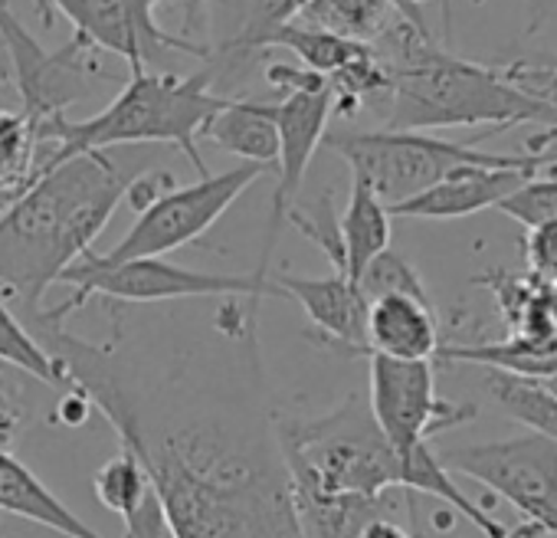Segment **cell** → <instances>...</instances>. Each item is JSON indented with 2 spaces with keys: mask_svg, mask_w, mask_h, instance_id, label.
Here are the masks:
<instances>
[{
  "mask_svg": "<svg viewBox=\"0 0 557 538\" xmlns=\"http://www.w3.org/2000/svg\"><path fill=\"white\" fill-rule=\"evenodd\" d=\"M256 309L220 306L213 335L86 342L30 313L70 391L96 404L145 469L171 538H302L256 339Z\"/></svg>",
  "mask_w": 557,
  "mask_h": 538,
  "instance_id": "1",
  "label": "cell"
},
{
  "mask_svg": "<svg viewBox=\"0 0 557 538\" xmlns=\"http://www.w3.org/2000/svg\"><path fill=\"white\" fill-rule=\"evenodd\" d=\"M135 178L109 151H83L40 171L0 210V293L37 313L47 290L92 249Z\"/></svg>",
  "mask_w": 557,
  "mask_h": 538,
  "instance_id": "2",
  "label": "cell"
},
{
  "mask_svg": "<svg viewBox=\"0 0 557 538\" xmlns=\"http://www.w3.org/2000/svg\"><path fill=\"white\" fill-rule=\"evenodd\" d=\"M377 60L391 73L387 132H430L466 125H550L557 129V106L521 89L505 70H488L459 60L433 44L430 30L397 17L374 44Z\"/></svg>",
  "mask_w": 557,
  "mask_h": 538,
  "instance_id": "3",
  "label": "cell"
},
{
  "mask_svg": "<svg viewBox=\"0 0 557 538\" xmlns=\"http://www.w3.org/2000/svg\"><path fill=\"white\" fill-rule=\"evenodd\" d=\"M210 86L213 70L197 76L148 70L132 73L125 89L92 119H57L40 129V145L47 155L40 158L37 174L83 151H109L119 145H174L190 158L197 174L207 178L210 171L197 151V138L226 106V96H216Z\"/></svg>",
  "mask_w": 557,
  "mask_h": 538,
  "instance_id": "4",
  "label": "cell"
},
{
  "mask_svg": "<svg viewBox=\"0 0 557 538\" xmlns=\"http://www.w3.org/2000/svg\"><path fill=\"white\" fill-rule=\"evenodd\" d=\"M286 469L322 492L387 496L400 486V456L361 398H348L315 420L278 417Z\"/></svg>",
  "mask_w": 557,
  "mask_h": 538,
  "instance_id": "5",
  "label": "cell"
},
{
  "mask_svg": "<svg viewBox=\"0 0 557 538\" xmlns=\"http://www.w3.org/2000/svg\"><path fill=\"white\" fill-rule=\"evenodd\" d=\"M351 168V178L368 184L384 207H397L459 168H528L541 171L557 164V151L498 155L475 145L433 138L426 132H335L325 142Z\"/></svg>",
  "mask_w": 557,
  "mask_h": 538,
  "instance_id": "6",
  "label": "cell"
},
{
  "mask_svg": "<svg viewBox=\"0 0 557 538\" xmlns=\"http://www.w3.org/2000/svg\"><path fill=\"white\" fill-rule=\"evenodd\" d=\"M60 283L73 286L70 299L53 309H37L50 322H66V316L79 313L92 296L119 299V303H171V299H249L259 306L265 296L286 299L272 280H259L252 273L226 277L203 273V269H184L168 259H128V262H102L96 249L83 253ZM30 316V313H27Z\"/></svg>",
  "mask_w": 557,
  "mask_h": 538,
  "instance_id": "7",
  "label": "cell"
},
{
  "mask_svg": "<svg viewBox=\"0 0 557 538\" xmlns=\"http://www.w3.org/2000/svg\"><path fill=\"white\" fill-rule=\"evenodd\" d=\"M265 83L283 93V99L272 102L275 129H278V181L272 191V210H269V230L262 243V256L252 269V277L269 280V259L275 249V240L283 233V223L293 210V200L309 174V164L325 142L329 119L335 112V93L329 80L309 73L306 66L289 63H272L265 70Z\"/></svg>",
  "mask_w": 557,
  "mask_h": 538,
  "instance_id": "8",
  "label": "cell"
},
{
  "mask_svg": "<svg viewBox=\"0 0 557 538\" xmlns=\"http://www.w3.org/2000/svg\"><path fill=\"white\" fill-rule=\"evenodd\" d=\"M436 456L449 473L479 479L511 502L537 538H557V443L528 430L508 440L453 447Z\"/></svg>",
  "mask_w": 557,
  "mask_h": 538,
  "instance_id": "9",
  "label": "cell"
},
{
  "mask_svg": "<svg viewBox=\"0 0 557 538\" xmlns=\"http://www.w3.org/2000/svg\"><path fill=\"white\" fill-rule=\"evenodd\" d=\"M262 171L265 168L259 164H239L223 174H207L187 187L164 191L138 213V220L109 253H99L102 262L164 259L171 249L200 240L233 207V200L262 178Z\"/></svg>",
  "mask_w": 557,
  "mask_h": 538,
  "instance_id": "10",
  "label": "cell"
},
{
  "mask_svg": "<svg viewBox=\"0 0 557 538\" xmlns=\"http://www.w3.org/2000/svg\"><path fill=\"white\" fill-rule=\"evenodd\" d=\"M368 365H371L368 407L397 456H407L420 443H430L433 433L475 417L472 407L443 401L436 394L433 362H397L384 355H368Z\"/></svg>",
  "mask_w": 557,
  "mask_h": 538,
  "instance_id": "11",
  "label": "cell"
},
{
  "mask_svg": "<svg viewBox=\"0 0 557 538\" xmlns=\"http://www.w3.org/2000/svg\"><path fill=\"white\" fill-rule=\"evenodd\" d=\"M0 47L8 53L11 76L24 99V115L37 132L66 119V109L89 93V76L96 73V63L86 60L89 47L79 37L63 50L40 47L8 0H0Z\"/></svg>",
  "mask_w": 557,
  "mask_h": 538,
  "instance_id": "12",
  "label": "cell"
},
{
  "mask_svg": "<svg viewBox=\"0 0 557 538\" xmlns=\"http://www.w3.org/2000/svg\"><path fill=\"white\" fill-rule=\"evenodd\" d=\"M174 0H37L40 14L50 24V8L60 11L86 47L119 53L132 73H141L145 63L158 53H187L197 60H213V50L197 47L184 37L168 34L154 21V8Z\"/></svg>",
  "mask_w": 557,
  "mask_h": 538,
  "instance_id": "13",
  "label": "cell"
},
{
  "mask_svg": "<svg viewBox=\"0 0 557 538\" xmlns=\"http://www.w3.org/2000/svg\"><path fill=\"white\" fill-rule=\"evenodd\" d=\"M275 286L283 290V296H293L309 322L319 329V342L345 352V355H368L364 342V309L368 303L361 299L358 286L342 277H293V273H278Z\"/></svg>",
  "mask_w": 557,
  "mask_h": 538,
  "instance_id": "14",
  "label": "cell"
},
{
  "mask_svg": "<svg viewBox=\"0 0 557 538\" xmlns=\"http://www.w3.org/2000/svg\"><path fill=\"white\" fill-rule=\"evenodd\" d=\"M537 171H528V168H459L446 174L440 184H433L430 191L387 210L391 217H407V220L472 217L479 210L498 207L515 187H521Z\"/></svg>",
  "mask_w": 557,
  "mask_h": 538,
  "instance_id": "15",
  "label": "cell"
},
{
  "mask_svg": "<svg viewBox=\"0 0 557 538\" xmlns=\"http://www.w3.org/2000/svg\"><path fill=\"white\" fill-rule=\"evenodd\" d=\"M368 355L397 362H433L440 352V322L430 299L387 293L364 309Z\"/></svg>",
  "mask_w": 557,
  "mask_h": 538,
  "instance_id": "16",
  "label": "cell"
},
{
  "mask_svg": "<svg viewBox=\"0 0 557 538\" xmlns=\"http://www.w3.org/2000/svg\"><path fill=\"white\" fill-rule=\"evenodd\" d=\"M0 512H11L34 525H44L63 538H106L92 525H86L57 492L40 482L8 447H0Z\"/></svg>",
  "mask_w": 557,
  "mask_h": 538,
  "instance_id": "17",
  "label": "cell"
},
{
  "mask_svg": "<svg viewBox=\"0 0 557 538\" xmlns=\"http://www.w3.org/2000/svg\"><path fill=\"white\" fill-rule=\"evenodd\" d=\"M302 538H358L368 522L387 515V496L322 492L289 476Z\"/></svg>",
  "mask_w": 557,
  "mask_h": 538,
  "instance_id": "18",
  "label": "cell"
},
{
  "mask_svg": "<svg viewBox=\"0 0 557 538\" xmlns=\"http://www.w3.org/2000/svg\"><path fill=\"white\" fill-rule=\"evenodd\" d=\"M200 138L213 142L243 164L269 168L278 161V129L272 102L259 99H226V106L207 122Z\"/></svg>",
  "mask_w": 557,
  "mask_h": 538,
  "instance_id": "19",
  "label": "cell"
},
{
  "mask_svg": "<svg viewBox=\"0 0 557 538\" xmlns=\"http://www.w3.org/2000/svg\"><path fill=\"white\" fill-rule=\"evenodd\" d=\"M391 210L377 200V194L351 178V197L345 213L338 217L342 249H345V277L358 283L374 256L391 249Z\"/></svg>",
  "mask_w": 557,
  "mask_h": 538,
  "instance_id": "20",
  "label": "cell"
},
{
  "mask_svg": "<svg viewBox=\"0 0 557 538\" xmlns=\"http://www.w3.org/2000/svg\"><path fill=\"white\" fill-rule=\"evenodd\" d=\"M400 489L407 492H426L436 496L440 502H446L449 509H456L459 515H466L485 538H508V528L488 515V509H479L453 479V473L440 463V456L430 450V443H420L417 450H410L407 456H400Z\"/></svg>",
  "mask_w": 557,
  "mask_h": 538,
  "instance_id": "21",
  "label": "cell"
},
{
  "mask_svg": "<svg viewBox=\"0 0 557 538\" xmlns=\"http://www.w3.org/2000/svg\"><path fill=\"white\" fill-rule=\"evenodd\" d=\"M397 17H404L394 0H302L293 21L338 34L345 40L374 44Z\"/></svg>",
  "mask_w": 557,
  "mask_h": 538,
  "instance_id": "22",
  "label": "cell"
},
{
  "mask_svg": "<svg viewBox=\"0 0 557 538\" xmlns=\"http://www.w3.org/2000/svg\"><path fill=\"white\" fill-rule=\"evenodd\" d=\"M259 47H283V50H293L302 66L322 80H332L335 73H342L345 66H351L355 60H361L371 44H358V40H345L338 34H329V30H319V27H309L302 21H286L272 27Z\"/></svg>",
  "mask_w": 557,
  "mask_h": 538,
  "instance_id": "23",
  "label": "cell"
},
{
  "mask_svg": "<svg viewBox=\"0 0 557 538\" xmlns=\"http://www.w3.org/2000/svg\"><path fill=\"white\" fill-rule=\"evenodd\" d=\"M485 391L515 424H524L531 433L557 443V394L550 388H544L534 378H518V375L488 368Z\"/></svg>",
  "mask_w": 557,
  "mask_h": 538,
  "instance_id": "24",
  "label": "cell"
},
{
  "mask_svg": "<svg viewBox=\"0 0 557 538\" xmlns=\"http://www.w3.org/2000/svg\"><path fill=\"white\" fill-rule=\"evenodd\" d=\"M40 151V132L27 115L0 109V204L4 207L34 184Z\"/></svg>",
  "mask_w": 557,
  "mask_h": 538,
  "instance_id": "25",
  "label": "cell"
},
{
  "mask_svg": "<svg viewBox=\"0 0 557 538\" xmlns=\"http://www.w3.org/2000/svg\"><path fill=\"white\" fill-rule=\"evenodd\" d=\"M0 362L21 368L24 375L37 378L47 388H70L63 368L37 342V335L24 326V319L14 316V309L4 299V293H0Z\"/></svg>",
  "mask_w": 557,
  "mask_h": 538,
  "instance_id": "26",
  "label": "cell"
},
{
  "mask_svg": "<svg viewBox=\"0 0 557 538\" xmlns=\"http://www.w3.org/2000/svg\"><path fill=\"white\" fill-rule=\"evenodd\" d=\"M96 496L106 509H112L115 515H122L125 522L141 509V502L151 492V482L145 476V469L138 466V460L125 450H119L112 460H106L92 479Z\"/></svg>",
  "mask_w": 557,
  "mask_h": 538,
  "instance_id": "27",
  "label": "cell"
},
{
  "mask_svg": "<svg viewBox=\"0 0 557 538\" xmlns=\"http://www.w3.org/2000/svg\"><path fill=\"white\" fill-rule=\"evenodd\" d=\"M358 293L364 303L377 299V296H387V293H404V296H420V299H430L423 280L417 269L394 249H384L381 256H374L368 262V269L358 277Z\"/></svg>",
  "mask_w": 557,
  "mask_h": 538,
  "instance_id": "28",
  "label": "cell"
},
{
  "mask_svg": "<svg viewBox=\"0 0 557 538\" xmlns=\"http://www.w3.org/2000/svg\"><path fill=\"white\" fill-rule=\"evenodd\" d=\"M495 210L518 220L524 230H537L557 220V178H528Z\"/></svg>",
  "mask_w": 557,
  "mask_h": 538,
  "instance_id": "29",
  "label": "cell"
},
{
  "mask_svg": "<svg viewBox=\"0 0 557 538\" xmlns=\"http://www.w3.org/2000/svg\"><path fill=\"white\" fill-rule=\"evenodd\" d=\"M524 259H528V273H534L541 280L557 273V220H550L537 230H528Z\"/></svg>",
  "mask_w": 557,
  "mask_h": 538,
  "instance_id": "30",
  "label": "cell"
},
{
  "mask_svg": "<svg viewBox=\"0 0 557 538\" xmlns=\"http://www.w3.org/2000/svg\"><path fill=\"white\" fill-rule=\"evenodd\" d=\"M423 4H426V0H394V8H397L413 27H420V30H426L423 14H420ZM440 4H443V24H446V30H449V0H440Z\"/></svg>",
  "mask_w": 557,
  "mask_h": 538,
  "instance_id": "31",
  "label": "cell"
},
{
  "mask_svg": "<svg viewBox=\"0 0 557 538\" xmlns=\"http://www.w3.org/2000/svg\"><path fill=\"white\" fill-rule=\"evenodd\" d=\"M358 538H410V535H407L394 518L381 515V518L368 522V525H364V531H361Z\"/></svg>",
  "mask_w": 557,
  "mask_h": 538,
  "instance_id": "32",
  "label": "cell"
},
{
  "mask_svg": "<svg viewBox=\"0 0 557 538\" xmlns=\"http://www.w3.org/2000/svg\"><path fill=\"white\" fill-rule=\"evenodd\" d=\"M547 70H550V80L537 83V86H528V93H534V96H541V99L557 106V63H547Z\"/></svg>",
  "mask_w": 557,
  "mask_h": 538,
  "instance_id": "33",
  "label": "cell"
},
{
  "mask_svg": "<svg viewBox=\"0 0 557 538\" xmlns=\"http://www.w3.org/2000/svg\"><path fill=\"white\" fill-rule=\"evenodd\" d=\"M544 283H547V296H550V313H554V322H557V273L544 277Z\"/></svg>",
  "mask_w": 557,
  "mask_h": 538,
  "instance_id": "34",
  "label": "cell"
},
{
  "mask_svg": "<svg viewBox=\"0 0 557 538\" xmlns=\"http://www.w3.org/2000/svg\"><path fill=\"white\" fill-rule=\"evenodd\" d=\"M11 76V66H8V53H4V47H0V83H4Z\"/></svg>",
  "mask_w": 557,
  "mask_h": 538,
  "instance_id": "35",
  "label": "cell"
},
{
  "mask_svg": "<svg viewBox=\"0 0 557 538\" xmlns=\"http://www.w3.org/2000/svg\"><path fill=\"white\" fill-rule=\"evenodd\" d=\"M508 538H537V535H534L531 528H524V525H521L518 531H508Z\"/></svg>",
  "mask_w": 557,
  "mask_h": 538,
  "instance_id": "36",
  "label": "cell"
},
{
  "mask_svg": "<svg viewBox=\"0 0 557 538\" xmlns=\"http://www.w3.org/2000/svg\"><path fill=\"white\" fill-rule=\"evenodd\" d=\"M0 210H4V204H0Z\"/></svg>",
  "mask_w": 557,
  "mask_h": 538,
  "instance_id": "37",
  "label": "cell"
}]
</instances>
